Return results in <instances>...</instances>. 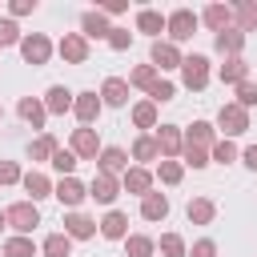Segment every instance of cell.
I'll use <instances>...</instances> for the list:
<instances>
[{
  "instance_id": "obj_1",
  "label": "cell",
  "mask_w": 257,
  "mask_h": 257,
  "mask_svg": "<svg viewBox=\"0 0 257 257\" xmlns=\"http://www.w3.org/2000/svg\"><path fill=\"white\" fill-rule=\"evenodd\" d=\"M4 221H8V229H16V237H32V229L40 225V209L32 201H12L4 209Z\"/></svg>"
},
{
  "instance_id": "obj_2",
  "label": "cell",
  "mask_w": 257,
  "mask_h": 257,
  "mask_svg": "<svg viewBox=\"0 0 257 257\" xmlns=\"http://www.w3.org/2000/svg\"><path fill=\"white\" fill-rule=\"evenodd\" d=\"M197 12L193 8H177V12H169L165 16V32H169V44H185V40H193V32H197Z\"/></svg>"
},
{
  "instance_id": "obj_3",
  "label": "cell",
  "mask_w": 257,
  "mask_h": 257,
  "mask_svg": "<svg viewBox=\"0 0 257 257\" xmlns=\"http://www.w3.org/2000/svg\"><path fill=\"white\" fill-rule=\"evenodd\" d=\"M181 80H185L189 92H201V88L209 84V56H201V52L185 56V60H181Z\"/></svg>"
},
{
  "instance_id": "obj_4",
  "label": "cell",
  "mask_w": 257,
  "mask_h": 257,
  "mask_svg": "<svg viewBox=\"0 0 257 257\" xmlns=\"http://www.w3.org/2000/svg\"><path fill=\"white\" fill-rule=\"evenodd\" d=\"M213 128H221L225 133V141H233V137H241L245 128H249V112L241 108V104H221V112H217V124Z\"/></svg>"
},
{
  "instance_id": "obj_5",
  "label": "cell",
  "mask_w": 257,
  "mask_h": 257,
  "mask_svg": "<svg viewBox=\"0 0 257 257\" xmlns=\"http://www.w3.org/2000/svg\"><path fill=\"white\" fill-rule=\"evenodd\" d=\"M20 56H24L28 64H48L52 40H48L44 32H28V36H20Z\"/></svg>"
},
{
  "instance_id": "obj_6",
  "label": "cell",
  "mask_w": 257,
  "mask_h": 257,
  "mask_svg": "<svg viewBox=\"0 0 257 257\" xmlns=\"http://www.w3.org/2000/svg\"><path fill=\"white\" fill-rule=\"evenodd\" d=\"M181 48L177 44H169V40H153V48H149V64L157 68V72H173V68H181Z\"/></svg>"
},
{
  "instance_id": "obj_7",
  "label": "cell",
  "mask_w": 257,
  "mask_h": 257,
  "mask_svg": "<svg viewBox=\"0 0 257 257\" xmlns=\"http://www.w3.org/2000/svg\"><path fill=\"white\" fill-rule=\"evenodd\" d=\"M68 149L76 153V161H96L100 157V137H96V128H72V141H68Z\"/></svg>"
},
{
  "instance_id": "obj_8",
  "label": "cell",
  "mask_w": 257,
  "mask_h": 257,
  "mask_svg": "<svg viewBox=\"0 0 257 257\" xmlns=\"http://www.w3.org/2000/svg\"><path fill=\"white\" fill-rule=\"evenodd\" d=\"M52 197H56V201H60V205L72 213V209H76V205L88 197V185H80L76 177H60V181L52 185Z\"/></svg>"
},
{
  "instance_id": "obj_9",
  "label": "cell",
  "mask_w": 257,
  "mask_h": 257,
  "mask_svg": "<svg viewBox=\"0 0 257 257\" xmlns=\"http://www.w3.org/2000/svg\"><path fill=\"white\" fill-rule=\"evenodd\" d=\"M100 108H104V104H100V92H92V88H84V92L72 96V112H76V120H80L84 128L100 116Z\"/></svg>"
},
{
  "instance_id": "obj_10",
  "label": "cell",
  "mask_w": 257,
  "mask_h": 257,
  "mask_svg": "<svg viewBox=\"0 0 257 257\" xmlns=\"http://www.w3.org/2000/svg\"><path fill=\"white\" fill-rule=\"evenodd\" d=\"M153 141H157V149H161V157H165V161H177V157H181L185 137H181V128H177V124H157Z\"/></svg>"
},
{
  "instance_id": "obj_11",
  "label": "cell",
  "mask_w": 257,
  "mask_h": 257,
  "mask_svg": "<svg viewBox=\"0 0 257 257\" xmlns=\"http://www.w3.org/2000/svg\"><path fill=\"white\" fill-rule=\"evenodd\" d=\"M88 197H92L96 205H112V201L120 197V177H108V173H96V177L88 181Z\"/></svg>"
},
{
  "instance_id": "obj_12",
  "label": "cell",
  "mask_w": 257,
  "mask_h": 257,
  "mask_svg": "<svg viewBox=\"0 0 257 257\" xmlns=\"http://www.w3.org/2000/svg\"><path fill=\"white\" fill-rule=\"evenodd\" d=\"M120 189L133 193V197H145V193H153V173L141 169V165H128V169L120 173Z\"/></svg>"
},
{
  "instance_id": "obj_13",
  "label": "cell",
  "mask_w": 257,
  "mask_h": 257,
  "mask_svg": "<svg viewBox=\"0 0 257 257\" xmlns=\"http://www.w3.org/2000/svg\"><path fill=\"white\" fill-rule=\"evenodd\" d=\"M56 52H60L68 64H84V60H88V40H84L80 32H64L60 44H56Z\"/></svg>"
},
{
  "instance_id": "obj_14",
  "label": "cell",
  "mask_w": 257,
  "mask_h": 257,
  "mask_svg": "<svg viewBox=\"0 0 257 257\" xmlns=\"http://www.w3.org/2000/svg\"><path fill=\"white\" fill-rule=\"evenodd\" d=\"M96 229H100L104 241H124V237H128V217H124L120 209H108V213L96 221Z\"/></svg>"
},
{
  "instance_id": "obj_15",
  "label": "cell",
  "mask_w": 257,
  "mask_h": 257,
  "mask_svg": "<svg viewBox=\"0 0 257 257\" xmlns=\"http://www.w3.org/2000/svg\"><path fill=\"white\" fill-rule=\"evenodd\" d=\"M80 36L84 40H108V16L100 8H88L80 16Z\"/></svg>"
},
{
  "instance_id": "obj_16",
  "label": "cell",
  "mask_w": 257,
  "mask_h": 257,
  "mask_svg": "<svg viewBox=\"0 0 257 257\" xmlns=\"http://www.w3.org/2000/svg\"><path fill=\"white\" fill-rule=\"evenodd\" d=\"M96 173H108V177H120L124 169H128V153L124 149H116V145H108V149H100V157H96Z\"/></svg>"
},
{
  "instance_id": "obj_17",
  "label": "cell",
  "mask_w": 257,
  "mask_h": 257,
  "mask_svg": "<svg viewBox=\"0 0 257 257\" xmlns=\"http://www.w3.org/2000/svg\"><path fill=\"white\" fill-rule=\"evenodd\" d=\"M100 104H108V108H120V104H128V80H120V76H108V80L100 84Z\"/></svg>"
},
{
  "instance_id": "obj_18",
  "label": "cell",
  "mask_w": 257,
  "mask_h": 257,
  "mask_svg": "<svg viewBox=\"0 0 257 257\" xmlns=\"http://www.w3.org/2000/svg\"><path fill=\"white\" fill-rule=\"evenodd\" d=\"M72 96H76V92H68L64 84H52V88L44 92V112H52V116L72 112Z\"/></svg>"
},
{
  "instance_id": "obj_19",
  "label": "cell",
  "mask_w": 257,
  "mask_h": 257,
  "mask_svg": "<svg viewBox=\"0 0 257 257\" xmlns=\"http://www.w3.org/2000/svg\"><path fill=\"white\" fill-rule=\"evenodd\" d=\"M64 233H68V237H72V241H88V237H96V221H92V217H84V213H76V209H72V213H68V217H64Z\"/></svg>"
},
{
  "instance_id": "obj_20",
  "label": "cell",
  "mask_w": 257,
  "mask_h": 257,
  "mask_svg": "<svg viewBox=\"0 0 257 257\" xmlns=\"http://www.w3.org/2000/svg\"><path fill=\"white\" fill-rule=\"evenodd\" d=\"M197 20H201V24H209L213 32H225V28H233V8H229V4H209Z\"/></svg>"
},
{
  "instance_id": "obj_21",
  "label": "cell",
  "mask_w": 257,
  "mask_h": 257,
  "mask_svg": "<svg viewBox=\"0 0 257 257\" xmlns=\"http://www.w3.org/2000/svg\"><path fill=\"white\" fill-rule=\"evenodd\" d=\"M185 145H197V149H213V141H217V128L209 124V120H193L185 133Z\"/></svg>"
},
{
  "instance_id": "obj_22",
  "label": "cell",
  "mask_w": 257,
  "mask_h": 257,
  "mask_svg": "<svg viewBox=\"0 0 257 257\" xmlns=\"http://www.w3.org/2000/svg\"><path fill=\"white\" fill-rule=\"evenodd\" d=\"M20 185H24V193H28V201H32V205H36L40 197H52V181H48L40 169L24 173V177H20Z\"/></svg>"
},
{
  "instance_id": "obj_23",
  "label": "cell",
  "mask_w": 257,
  "mask_h": 257,
  "mask_svg": "<svg viewBox=\"0 0 257 257\" xmlns=\"http://www.w3.org/2000/svg\"><path fill=\"white\" fill-rule=\"evenodd\" d=\"M141 217L145 221H165L169 217V197L165 193H145L141 197Z\"/></svg>"
},
{
  "instance_id": "obj_24",
  "label": "cell",
  "mask_w": 257,
  "mask_h": 257,
  "mask_svg": "<svg viewBox=\"0 0 257 257\" xmlns=\"http://www.w3.org/2000/svg\"><path fill=\"white\" fill-rule=\"evenodd\" d=\"M185 217H189V225H209V221L217 217V205H213L209 197H193V201L185 205Z\"/></svg>"
},
{
  "instance_id": "obj_25",
  "label": "cell",
  "mask_w": 257,
  "mask_h": 257,
  "mask_svg": "<svg viewBox=\"0 0 257 257\" xmlns=\"http://www.w3.org/2000/svg\"><path fill=\"white\" fill-rule=\"evenodd\" d=\"M16 112H20V116H24L32 128H44V120H48V112H44V100H36V96H20Z\"/></svg>"
},
{
  "instance_id": "obj_26",
  "label": "cell",
  "mask_w": 257,
  "mask_h": 257,
  "mask_svg": "<svg viewBox=\"0 0 257 257\" xmlns=\"http://www.w3.org/2000/svg\"><path fill=\"white\" fill-rule=\"evenodd\" d=\"M137 32H149L153 40H161V32H165V16H161L157 8H141V12H137Z\"/></svg>"
},
{
  "instance_id": "obj_27",
  "label": "cell",
  "mask_w": 257,
  "mask_h": 257,
  "mask_svg": "<svg viewBox=\"0 0 257 257\" xmlns=\"http://www.w3.org/2000/svg\"><path fill=\"white\" fill-rule=\"evenodd\" d=\"M217 52L221 56H241V48H245V32H237V28H225V32H217Z\"/></svg>"
},
{
  "instance_id": "obj_28",
  "label": "cell",
  "mask_w": 257,
  "mask_h": 257,
  "mask_svg": "<svg viewBox=\"0 0 257 257\" xmlns=\"http://www.w3.org/2000/svg\"><path fill=\"white\" fill-rule=\"evenodd\" d=\"M221 80L225 84H241V80H249V64H245V56H225V64H221Z\"/></svg>"
},
{
  "instance_id": "obj_29",
  "label": "cell",
  "mask_w": 257,
  "mask_h": 257,
  "mask_svg": "<svg viewBox=\"0 0 257 257\" xmlns=\"http://www.w3.org/2000/svg\"><path fill=\"white\" fill-rule=\"evenodd\" d=\"M133 161H141V169H145L149 161H161V149H157L153 133H141V137L133 141Z\"/></svg>"
},
{
  "instance_id": "obj_30",
  "label": "cell",
  "mask_w": 257,
  "mask_h": 257,
  "mask_svg": "<svg viewBox=\"0 0 257 257\" xmlns=\"http://www.w3.org/2000/svg\"><path fill=\"white\" fill-rule=\"evenodd\" d=\"M40 253H44V257H68V253H72V237H68V233H48V237L40 241Z\"/></svg>"
},
{
  "instance_id": "obj_31",
  "label": "cell",
  "mask_w": 257,
  "mask_h": 257,
  "mask_svg": "<svg viewBox=\"0 0 257 257\" xmlns=\"http://www.w3.org/2000/svg\"><path fill=\"white\" fill-rule=\"evenodd\" d=\"M157 253V241L145 237V233H128L124 237V257H153Z\"/></svg>"
},
{
  "instance_id": "obj_32",
  "label": "cell",
  "mask_w": 257,
  "mask_h": 257,
  "mask_svg": "<svg viewBox=\"0 0 257 257\" xmlns=\"http://www.w3.org/2000/svg\"><path fill=\"white\" fill-rule=\"evenodd\" d=\"M157 80H161V72H157L153 64H137V68L128 72V88H145V92H149Z\"/></svg>"
},
{
  "instance_id": "obj_33",
  "label": "cell",
  "mask_w": 257,
  "mask_h": 257,
  "mask_svg": "<svg viewBox=\"0 0 257 257\" xmlns=\"http://www.w3.org/2000/svg\"><path fill=\"white\" fill-rule=\"evenodd\" d=\"M56 149H60V145H56V137H52V133H40V137L28 145V157H32V161H52V153H56Z\"/></svg>"
},
{
  "instance_id": "obj_34",
  "label": "cell",
  "mask_w": 257,
  "mask_h": 257,
  "mask_svg": "<svg viewBox=\"0 0 257 257\" xmlns=\"http://www.w3.org/2000/svg\"><path fill=\"white\" fill-rule=\"evenodd\" d=\"M133 124L137 128H157V104L153 100H137L133 104Z\"/></svg>"
},
{
  "instance_id": "obj_35",
  "label": "cell",
  "mask_w": 257,
  "mask_h": 257,
  "mask_svg": "<svg viewBox=\"0 0 257 257\" xmlns=\"http://www.w3.org/2000/svg\"><path fill=\"white\" fill-rule=\"evenodd\" d=\"M48 165H52L60 177H76V153H72V149H56Z\"/></svg>"
},
{
  "instance_id": "obj_36",
  "label": "cell",
  "mask_w": 257,
  "mask_h": 257,
  "mask_svg": "<svg viewBox=\"0 0 257 257\" xmlns=\"http://www.w3.org/2000/svg\"><path fill=\"white\" fill-rule=\"evenodd\" d=\"M157 177H161V185H181V177H185V165L181 161H157Z\"/></svg>"
},
{
  "instance_id": "obj_37",
  "label": "cell",
  "mask_w": 257,
  "mask_h": 257,
  "mask_svg": "<svg viewBox=\"0 0 257 257\" xmlns=\"http://www.w3.org/2000/svg\"><path fill=\"white\" fill-rule=\"evenodd\" d=\"M4 257H36V241L32 237H8L4 241Z\"/></svg>"
},
{
  "instance_id": "obj_38",
  "label": "cell",
  "mask_w": 257,
  "mask_h": 257,
  "mask_svg": "<svg viewBox=\"0 0 257 257\" xmlns=\"http://www.w3.org/2000/svg\"><path fill=\"white\" fill-rule=\"evenodd\" d=\"M233 28H237V32H253V28H257V4H237Z\"/></svg>"
},
{
  "instance_id": "obj_39",
  "label": "cell",
  "mask_w": 257,
  "mask_h": 257,
  "mask_svg": "<svg viewBox=\"0 0 257 257\" xmlns=\"http://www.w3.org/2000/svg\"><path fill=\"white\" fill-rule=\"evenodd\" d=\"M157 249H161L165 257H185V253H189V249H185V237H181V233H161Z\"/></svg>"
},
{
  "instance_id": "obj_40",
  "label": "cell",
  "mask_w": 257,
  "mask_h": 257,
  "mask_svg": "<svg viewBox=\"0 0 257 257\" xmlns=\"http://www.w3.org/2000/svg\"><path fill=\"white\" fill-rule=\"evenodd\" d=\"M209 161H217V165H229V161H237V145L233 141H213V149H209Z\"/></svg>"
},
{
  "instance_id": "obj_41",
  "label": "cell",
  "mask_w": 257,
  "mask_h": 257,
  "mask_svg": "<svg viewBox=\"0 0 257 257\" xmlns=\"http://www.w3.org/2000/svg\"><path fill=\"white\" fill-rule=\"evenodd\" d=\"M181 165H189V169H205V165H213L209 161V149H197V145H181Z\"/></svg>"
},
{
  "instance_id": "obj_42",
  "label": "cell",
  "mask_w": 257,
  "mask_h": 257,
  "mask_svg": "<svg viewBox=\"0 0 257 257\" xmlns=\"http://www.w3.org/2000/svg\"><path fill=\"white\" fill-rule=\"evenodd\" d=\"M173 96H177V84H173V80H157V84L149 88V100H153V104H165V100H173Z\"/></svg>"
},
{
  "instance_id": "obj_43",
  "label": "cell",
  "mask_w": 257,
  "mask_h": 257,
  "mask_svg": "<svg viewBox=\"0 0 257 257\" xmlns=\"http://www.w3.org/2000/svg\"><path fill=\"white\" fill-rule=\"evenodd\" d=\"M233 104H241V108L249 112V108L257 104V84H253V80H241V84H237V100H233Z\"/></svg>"
},
{
  "instance_id": "obj_44",
  "label": "cell",
  "mask_w": 257,
  "mask_h": 257,
  "mask_svg": "<svg viewBox=\"0 0 257 257\" xmlns=\"http://www.w3.org/2000/svg\"><path fill=\"white\" fill-rule=\"evenodd\" d=\"M128 44H133V32L128 28H108V48L112 52H124Z\"/></svg>"
},
{
  "instance_id": "obj_45",
  "label": "cell",
  "mask_w": 257,
  "mask_h": 257,
  "mask_svg": "<svg viewBox=\"0 0 257 257\" xmlns=\"http://www.w3.org/2000/svg\"><path fill=\"white\" fill-rule=\"evenodd\" d=\"M8 44H20V28H16V20H0V48H8Z\"/></svg>"
},
{
  "instance_id": "obj_46",
  "label": "cell",
  "mask_w": 257,
  "mask_h": 257,
  "mask_svg": "<svg viewBox=\"0 0 257 257\" xmlns=\"http://www.w3.org/2000/svg\"><path fill=\"white\" fill-rule=\"evenodd\" d=\"M24 173H20V165L16 161H0V185H16Z\"/></svg>"
},
{
  "instance_id": "obj_47",
  "label": "cell",
  "mask_w": 257,
  "mask_h": 257,
  "mask_svg": "<svg viewBox=\"0 0 257 257\" xmlns=\"http://www.w3.org/2000/svg\"><path fill=\"white\" fill-rule=\"evenodd\" d=\"M185 257H217V241H209V237H201V241H193V249H189Z\"/></svg>"
},
{
  "instance_id": "obj_48",
  "label": "cell",
  "mask_w": 257,
  "mask_h": 257,
  "mask_svg": "<svg viewBox=\"0 0 257 257\" xmlns=\"http://www.w3.org/2000/svg\"><path fill=\"white\" fill-rule=\"evenodd\" d=\"M8 12H12V16H32V12H36V0H12Z\"/></svg>"
},
{
  "instance_id": "obj_49",
  "label": "cell",
  "mask_w": 257,
  "mask_h": 257,
  "mask_svg": "<svg viewBox=\"0 0 257 257\" xmlns=\"http://www.w3.org/2000/svg\"><path fill=\"white\" fill-rule=\"evenodd\" d=\"M100 12L104 16H120V12H128V0H108V4H100Z\"/></svg>"
},
{
  "instance_id": "obj_50",
  "label": "cell",
  "mask_w": 257,
  "mask_h": 257,
  "mask_svg": "<svg viewBox=\"0 0 257 257\" xmlns=\"http://www.w3.org/2000/svg\"><path fill=\"white\" fill-rule=\"evenodd\" d=\"M241 161H245V165H249V169H253V173H257V145H249V149H245V153H241Z\"/></svg>"
},
{
  "instance_id": "obj_51",
  "label": "cell",
  "mask_w": 257,
  "mask_h": 257,
  "mask_svg": "<svg viewBox=\"0 0 257 257\" xmlns=\"http://www.w3.org/2000/svg\"><path fill=\"white\" fill-rule=\"evenodd\" d=\"M4 225H8V221H4V209H0V229H4Z\"/></svg>"
},
{
  "instance_id": "obj_52",
  "label": "cell",
  "mask_w": 257,
  "mask_h": 257,
  "mask_svg": "<svg viewBox=\"0 0 257 257\" xmlns=\"http://www.w3.org/2000/svg\"><path fill=\"white\" fill-rule=\"evenodd\" d=\"M0 120H4V104H0Z\"/></svg>"
}]
</instances>
